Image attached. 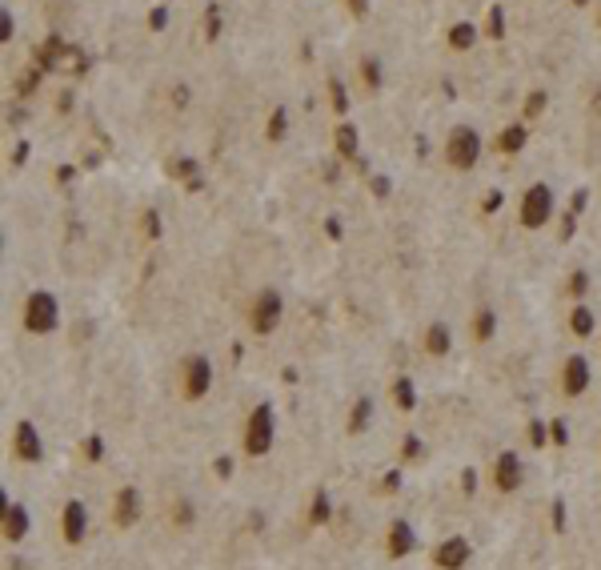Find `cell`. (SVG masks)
Masks as SVG:
<instances>
[{
  "instance_id": "1",
  "label": "cell",
  "mask_w": 601,
  "mask_h": 570,
  "mask_svg": "<svg viewBox=\"0 0 601 570\" xmlns=\"http://www.w3.org/2000/svg\"><path fill=\"white\" fill-rule=\"evenodd\" d=\"M273 438H277V414L269 402H257L253 414L245 418V430H241V450L249 458H265L273 450Z\"/></svg>"
},
{
  "instance_id": "2",
  "label": "cell",
  "mask_w": 601,
  "mask_h": 570,
  "mask_svg": "<svg viewBox=\"0 0 601 570\" xmlns=\"http://www.w3.org/2000/svg\"><path fill=\"white\" fill-rule=\"evenodd\" d=\"M20 325H25L28 334H52L56 325H61V301H56V293H49V289H32L25 298V306H20Z\"/></svg>"
},
{
  "instance_id": "3",
  "label": "cell",
  "mask_w": 601,
  "mask_h": 570,
  "mask_svg": "<svg viewBox=\"0 0 601 570\" xmlns=\"http://www.w3.org/2000/svg\"><path fill=\"white\" fill-rule=\"evenodd\" d=\"M481 149H485V141H481V133L473 124H453L449 136H445V161H449V169H457V173L477 169Z\"/></svg>"
},
{
  "instance_id": "4",
  "label": "cell",
  "mask_w": 601,
  "mask_h": 570,
  "mask_svg": "<svg viewBox=\"0 0 601 570\" xmlns=\"http://www.w3.org/2000/svg\"><path fill=\"white\" fill-rule=\"evenodd\" d=\"M285 318V293L277 289V285H265V289H257L253 293V301H249V330L257 337H269L277 325H281Z\"/></svg>"
},
{
  "instance_id": "5",
  "label": "cell",
  "mask_w": 601,
  "mask_h": 570,
  "mask_svg": "<svg viewBox=\"0 0 601 570\" xmlns=\"http://www.w3.org/2000/svg\"><path fill=\"white\" fill-rule=\"evenodd\" d=\"M181 397L184 402H205L213 390V358L209 354H189L181 361Z\"/></svg>"
},
{
  "instance_id": "6",
  "label": "cell",
  "mask_w": 601,
  "mask_h": 570,
  "mask_svg": "<svg viewBox=\"0 0 601 570\" xmlns=\"http://www.w3.org/2000/svg\"><path fill=\"white\" fill-rule=\"evenodd\" d=\"M553 209H557L553 189L545 185V181H537V185H529L525 193H521L517 217H521V225H525V229H545V225L553 221Z\"/></svg>"
},
{
  "instance_id": "7",
  "label": "cell",
  "mask_w": 601,
  "mask_h": 570,
  "mask_svg": "<svg viewBox=\"0 0 601 570\" xmlns=\"http://www.w3.org/2000/svg\"><path fill=\"white\" fill-rule=\"evenodd\" d=\"M489 482H493L497 494H517V490H521V482H525V462H521L517 450H501V454L493 458Z\"/></svg>"
},
{
  "instance_id": "8",
  "label": "cell",
  "mask_w": 601,
  "mask_h": 570,
  "mask_svg": "<svg viewBox=\"0 0 601 570\" xmlns=\"http://www.w3.org/2000/svg\"><path fill=\"white\" fill-rule=\"evenodd\" d=\"M557 382H561V394L565 397H581L593 382V366H589L585 354H569L561 361V373H557Z\"/></svg>"
},
{
  "instance_id": "9",
  "label": "cell",
  "mask_w": 601,
  "mask_h": 570,
  "mask_svg": "<svg viewBox=\"0 0 601 570\" xmlns=\"http://www.w3.org/2000/svg\"><path fill=\"white\" fill-rule=\"evenodd\" d=\"M469 558H473L469 538H465V534H449V538H441L437 550H433V566H437V570H465Z\"/></svg>"
},
{
  "instance_id": "10",
  "label": "cell",
  "mask_w": 601,
  "mask_h": 570,
  "mask_svg": "<svg viewBox=\"0 0 601 570\" xmlns=\"http://www.w3.org/2000/svg\"><path fill=\"white\" fill-rule=\"evenodd\" d=\"M85 534H88V506H85V498H69L61 510V538L69 546H81L85 542Z\"/></svg>"
},
{
  "instance_id": "11",
  "label": "cell",
  "mask_w": 601,
  "mask_h": 570,
  "mask_svg": "<svg viewBox=\"0 0 601 570\" xmlns=\"http://www.w3.org/2000/svg\"><path fill=\"white\" fill-rule=\"evenodd\" d=\"M141 510H145V494H141L136 486H121V490L112 494V522H117L121 530L136 526V518H141Z\"/></svg>"
},
{
  "instance_id": "12",
  "label": "cell",
  "mask_w": 601,
  "mask_h": 570,
  "mask_svg": "<svg viewBox=\"0 0 601 570\" xmlns=\"http://www.w3.org/2000/svg\"><path fill=\"white\" fill-rule=\"evenodd\" d=\"M13 454H16L20 462H40V458H44V438H40V430H37L28 418L16 421V430H13Z\"/></svg>"
},
{
  "instance_id": "13",
  "label": "cell",
  "mask_w": 601,
  "mask_h": 570,
  "mask_svg": "<svg viewBox=\"0 0 601 570\" xmlns=\"http://www.w3.org/2000/svg\"><path fill=\"white\" fill-rule=\"evenodd\" d=\"M0 514H4V518H0V534H4V542H20V538H25L28 534V510L20 506V502H13V498L4 494L0 498Z\"/></svg>"
},
{
  "instance_id": "14",
  "label": "cell",
  "mask_w": 601,
  "mask_h": 570,
  "mask_svg": "<svg viewBox=\"0 0 601 570\" xmlns=\"http://www.w3.org/2000/svg\"><path fill=\"white\" fill-rule=\"evenodd\" d=\"M385 550H389V558H405L413 554V546H417V534H413V526H409L405 518H393L389 522V538H385Z\"/></svg>"
},
{
  "instance_id": "15",
  "label": "cell",
  "mask_w": 601,
  "mask_h": 570,
  "mask_svg": "<svg viewBox=\"0 0 601 570\" xmlns=\"http://www.w3.org/2000/svg\"><path fill=\"white\" fill-rule=\"evenodd\" d=\"M529 145V121H517V124H505L501 136H497V153L505 157H517V153Z\"/></svg>"
},
{
  "instance_id": "16",
  "label": "cell",
  "mask_w": 601,
  "mask_h": 570,
  "mask_svg": "<svg viewBox=\"0 0 601 570\" xmlns=\"http://www.w3.org/2000/svg\"><path fill=\"white\" fill-rule=\"evenodd\" d=\"M425 354H429V358H449V354H453V334H449L445 322H433L429 330H425Z\"/></svg>"
},
{
  "instance_id": "17",
  "label": "cell",
  "mask_w": 601,
  "mask_h": 570,
  "mask_svg": "<svg viewBox=\"0 0 601 570\" xmlns=\"http://www.w3.org/2000/svg\"><path fill=\"white\" fill-rule=\"evenodd\" d=\"M333 149H337V157H357L361 153V133H357L353 121H341L333 129Z\"/></svg>"
},
{
  "instance_id": "18",
  "label": "cell",
  "mask_w": 601,
  "mask_h": 570,
  "mask_svg": "<svg viewBox=\"0 0 601 570\" xmlns=\"http://www.w3.org/2000/svg\"><path fill=\"white\" fill-rule=\"evenodd\" d=\"M569 330H573V337H593V330H597V313H593V306H585V301H577L573 310H569Z\"/></svg>"
},
{
  "instance_id": "19",
  "label": "cell",
  "mask_w": 601,
  "mask_h": 570,
  "mask_svg": "<svg viewBox=\"0 0 601 570\" xmlns=\"http://www.w3.org/2000/svg\"><path fill=\"white\" fill-rule=\"evenodd\" d=\"M493 337H497V310H493V306H481V310L473 313V342H477V346H489Z\"/></svg>"
},
{
  "instance_id": "20",
  "label": "cell",
  "mask_w": 601,
  "mask_h": 570,
  "mask_svg": "<svg viewBox=\"0 0 601 570\" xmlns=\"http://www.w3.org/2000/svg\"><path fill=\"white\" fill-rule=\"evenodd\" d=\"M477 37H481V28L473 25V21H453V25H449V49L453 52H469L477 45Z\"/></svg>"
},
{
  "instance_id": "21",
  "label": "cell",
  "mask_w": 601,
  "mask_h": 570,
  "mask_svg": "<svg viewBox=\"0 0 601 570\" xmlns=\"http://www.w3.org/2000/svg\"><path fill=\"white\" fill-rule=\"evenodd\" d=\"M361 81H365L369 93H381V88H385V69H381V57H361Z\"/></svg>"
},
{
  "instance_id": "22",
  "label": "cell",
  "mask_w": 601,
  "mask_h": 570,
  "mask_svg": "<svg viewBox=\"0 0 601 570\" xmlns=\"http://www.w3.org/2000/svg\"><path fill=\"white\" fill-rule=\"evenodd\" d=\"M369 421H373V397H357L349 414V434H365Z\"/></svg>"
},
{
  "instance_id": "23",
  "label": "cell",
  "mask_w": 601,
  "mask_h": 570,
  "mask_svg": "<svg viewBox=\"0 0 601 570\" xmlns=\"http://www.w3.org/2000/svg\"><path fill=\"white\" fill-rule=\"evenodd\" d=\"M172 526H177V530H193L196 526V506L189 498H177V502H172Z\"/></svg>"
},
{
  "instance_id": "24",
  "label": "cell",
  "mask_w": 601,
  "mask_h": 570,
  "mask_svg": "<svg viewBox=\"0 0 601 570\" xmlns=\"http://www.w3.org/2000/svg\"><path fill=\"white\" fill-rule=\"evenodd\" d=\"M285 133H289V109H285V105H277V109L269 112L265 136H269V141H285Z\"/></svg>"
},
{
  "instance_id": "25",
  "label": "cell",
  "mask_w": 601,
  "mask_h": 570,
  "mask_svg": "<svg viewBox=\"0 0 601 570\" xmlns=\"http://www.w3.org/2000/svg\"><path fill=\"white\" fill-rule=\"evenodd\" d=\"M329 514H333L329 494H325V490H317V494H313V502H309V522H313V526H325V522H329Z\"/></svg>"
},
{
  "instance_id": "26",
  "label": "cell",
  "mask_w": 601,
  "mask_h": 570,
  "mask_svg": "<svg viewBox=\"0 0 601 570\" xmlns=\"http://www.w3.org/2000/svg\"><path fill=\"white\" fill-rule=\"evenodd\" d=\"M393 402H397L401 409L417 406V394H413V382H409V378H397V382H393Z\"/></svg>"
},
{
  "instance_id": "27",
  "label": "cell",
  "mask_w": 601,
  "mask_h": 570,
  "mask_svg": "<svg viewBox=\"0 0 601 570\" xmlns=\"http://www.w3.org/2000/svg\"><path fill=\"white\" fill-rule=\"evenodd\" d=\"M545 105H549V97H545V88H533L525 97V105H521V112H525V121H537L541 112H545Z\"/></svg>"
},
{
  "instance_id": "28",
  "label": "cell",
  "mask_w": 601,
  "mask_h": 570,
  "mask_svg": "<svg viewBox=\"0 0 601 570\" xmlns=\"http://www.w3.org/2000/svg\"><path fill=\"white\" fill-rule=\"evenodd\" d=\"M565 293H569V298H577V301L585 298V293H589V273H585V269H573V273H569V277H565Z\"/></svg>"
},
{
  "instance_id": "29",
  "label": "cell",
  "mask_w": 601,
  "mask_h": 570,
  "mask_svg": "<svg viewBox=\"0 0 601 570\" xmlns=\"http://www.w3.org/2000/svg\"><path fill=\"white\" fill-rule=\"evenodd\" d=\"M485 37H493V40L505 37V8H501V4H493L489 16H485Z\"/></svg>"
},
{
  "instance_id": "30",
  "label": "cell",
  "mask_w": 601,
  "mask_h": 570,
  "mask_svg": "<svg viewBox=\"0 0 601 570\" xmlns=\"http://www.w3.org/2000/svg\"><path fill=\"white\" fill-rule=\"evenodd\" d=\"M81 446H85V458H88V462H100V458H105V438H100V434H88Z\"/></svg>"
},
{
  "instance_id": "31",
  "label": "cell",
  "mask_w": 601,
  "mask_h": 570,
  "mask_svg": "<svg viewBox=\"0 0 601 570\" xmlns=\"http://www.w3.org/2000/svg\"><path fill=\"white\" fill-rule=\"evenodd\" d=\"M329 93H333V109H337V112H345V109H349V97H345V85H341V81H333V85H329Z\"/></svg>"
},
{
  "instance_id": "32",
  "label": "cell",
  "mask_w": 601,
  "mask_h": 570,
  "mask_svg": "<svg viewBox=\"0 0 601 570\" xmlns=\"http://www.w3.org/2000/svg\"><path fill=\"white\" fill-rule=\"evenodd\" d=\"M341 4L357 16V21H361V16H369V4H373V0H341Z\"/></svg>"
},
{
  "instance_id": "33",
  "label": "cell",
  "mask_w": 601,
  "mask_h": 570,
  "mask_svg": "<svg viewBox=\"0 0 601 570\" xmlns=\"http://www.w3.org/2000/svg\"><path fill=\"white\" fill-rule=\"evenodd\" d=\"M165 25H169V13H165V8H153V13H148V28H153V33H160Z\"/></svg>"
},
{
  "instance_id": "34",
  "label": "cell",
  "mask_w": 601,
  "mask_h": 570,
  "mask_svg": "<svg viewBox=\"0 0 601 570\" xmlns=\"http://www.w3.org/2000/svg\"><path fill=\"white\" fill-rule=\"evenodd\" d=\"M0 40H13V13H0Z\"/></svg>"
},
{
  "instance_id": "35",
  "label": "cell",
  "mask_w": 601,
  "mask_h": 570,
  "mask_svg": "<svg viewBox=\"0 0 601 570\" xmlns=\"http://www.w3.org/2000/svg\"><path fill=\"white\" fill-rule=\"evenodd\" d=\"M145 225H148V233H153V237L160 233V217H157V209H148V213H145Z\"/></svg>"
},
{
  "instance_id": "36",
  "label": "cell",
  "mask_w": 601,
  "mask_h": 570,
  "mask_svg": "<svg viewBox=\"0 0 601 570\" xmlns=\"http://www.w3.org/2000/svg\"><path fill=\"white\" fill-rule=\"evenodd\" d=\"M373 193H377V197H389V177H373Z\"/></svg>"
},
{
  "instance_id": "37",
  "label": "cell",
  "mask_w": 601,
  "mask_h": 570,
  "mask_svg": "<svg viewBox=\"0 0 601 570\" xmlns=\"http://www.w3.org/2000/svg\"><path fill=\"white\" fill-rule=\"evenodd\" d=\"M501 189H497V193H489V197H485V213H493V209H501Z\"/></svg>"
},
{
  "instance_id": "38",
  "label": "cell",
  "mask_w": 601,
  "mask_h": 570,
  "mask_svg": "<svg viewBox=\"0 0 601 570\" xmlns=\"http://www.w3.org/2000/svg\"><path fill=\"white\" fill-rule=\"evenodd\" d=\"M177 173H181V177H193V173H196V161H181V165H177Z\"/></svg>"
},
{
  "instance_id": "39",
  "label": "cell",
  "mask_w": 601,
  "mask_h": 570,
  "mask_svg": "<svg viewBox=\"0 0 601 570\" xmlns=\"http://www.w3.org/2000/svg\"><path fill=\"white\" fill-rule=\"evenodd\" d=\"M593 112L601 117V85H597V93H593Z\"/></svg>"
},
{
  "instance_id": "40",
  "label": "cell",
  "mask_w": 601,
  "mask_h": 570,
  "mask_svg": "<svg viewBox=\"0 0 601 570\" xmlns=\"http://www.w3.org/2000/svg\"><path fill=\"white\" fill-rule=\"evenodd\" d=\"M573 4H577V8H585V4H589V0H573Z\"/></svg>"
},
{
  "instance_id": "41",
  "label": "cell",
  "mask_w": 601,
  "mask_h": 570,
  "mask_svg": "<svg viewBox=\"0 0 601 570\" xmlns=\"http://www.w3.org/2000/svg\"><path fill=\"white\" fill-rule=\"evenodd\" d=\"M597 25H601V8H597Z\"/></svg>"
}]
</instances>
